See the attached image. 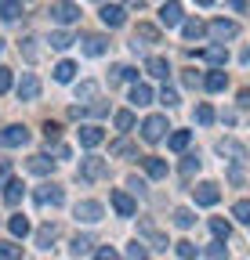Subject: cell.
<instances>
[{"label":"cell","instance_id":"obj_53","mask_svg":"<svg viewBox=\"0 0 250 260\" xmlns=\"http://www.w3.org/2000/svg\"><path fill=\"white\" fill-rule=\"evenodd\" d=\"M239 105H243V109H250V90H243V94H239Z\"/></svg>","mask_w":250,"mask_h":260},{"label":"cell","instance_id":"obj_2","mask_svg":"<svg viewBox=\"0 0 250 260\" xmlns=\"http://www.w3.org/2000/svg\"><path fill=\"white\" fill-rule=\"evenodd\" d=\"M167 116H149L145 123H142V138L152 145V141H163V134H167Z\"/></svg>","mask_w":250,"mask_h":260},{"label":"cell","instance_id":"obj_9","mask_svg":"<svg viewBox=\"0 0 250 260\" xmlns=\"http://www.w3.org/2000/svg\"><path fill=\"white\" fill-rule=\"evenodd\" d=\"M192 191H196V203H200V206H214L217 199H221V188H217L214 181H203V184H196Z\"/></svg>","mask_w":250,"mask_h":260},{"label":"cell","instance_id":"obj_14","mask_svg":"<svg viewBox=\"0 0 250 260\" xmlns=\"http://www.w3.org/2000/svg\"><path fill=\"white\" fill-rule=\"evenodd\" d=\"M109 199H113V210H116L120 217H134V210H138V206H134V199H131L127 191H120V188H116Z\"/></svg>","mask_w":250,"mask_h":260},{"label":"cell","instance_id":"obj_17","mask_svg":"<svg viewBox=\"0 0 250 260\" xmlns=\"http://www.w3.org/2000/svg\"><path fill=\"white\" fill-rule=\"evenodd\" d=\"M105 51H109V40H105V37H98V32H91V37H84V54L98 58V54H105Z\"/></svg>","mask_w":250,"mask_h":260},{"label":"cell","instance_id":"obj_43","mask_svg":"<svg viewBox=\"0 0 250 260\" xmlns=\"http://www.w3.org/2000/svg\"><path fill=\"white\" fill-rule=\"evenodd\" d=\"M131 126H134V112H127V109L116 112V130H131Z\"/></svg>","mask_w":250,"mask_h":260},{"label":"cell","instance_id":"obj_42","mask_svg":"<svg viewBox=\"0 0 250 260\" xmlns=\"http://www.w3.org/2000/svg\"><path fill=\"white\" fill-rule=\"evenodd\" d=\"M127 260H149V249H145L142 242H131V246H127Z\"/></svg>","mask_w":250,"mask_h":260},{"label":"cell","instance_id":"obj_33","mask_svg":"<svg viewBox=\"0 0 250 260\" xmlns=\"http://www.w3.org/2000/svg\"><path fill=\"white\" fill-rule=\"evenodd\" d=\"M76 40H73V32H66V29H58V32H51V47L54 51H66V47H73Z\"/></svg>","mask_w":250,"mask_h":260},{"label":"cell","instance_id":"obj_36","mask_svg":"<svg viewBox=\"0 0 250 260\" xmlns=\"http://www.w3.org/2000/svg\"><path fill=\"white\" fill-rule=\"evenodd\" d=\"M232 217H236L239 224H250V199H239V203L232 206Z\"/></svg>","mask_w":250,"mask_h":260},{"label":"cell","instance_id":"obj_56","mask_svg":"<svg viewBox=\"0 0 250 260\" xmlns=\"http://www.w3.org/2000/svg\"><path fill=\"white\" fill-rule=\"evenodd\" d=\"M246 61H250V51H246Z\"/></svg>","mask_w":250,"mask_h":260},{"label":"cell","instance_id":"obj_11","mask_svg":"<svg viewBox=\"0 0 250 260\" xmlns=\"http://www.w3.org/2000/svg\"><path fill=\"white\" fill-rule=\"evenodd\" d=\"M145 44H160V29H156V25H138L134 29V40H131V47L138 51V47H145Z\"/></svg>","mask_w":250,"mask_h":260},{"label":"cell","instance_id":"obj_15","mask_svg":"<svg viewBox=\"0 0 250 260\" xmlns=\"http://www.w3.org/2000/svg\"><path fill=\"white\" fill-rule=\"evenodd\" d=\"M145 73H149L152 80H167V76H171V61L160 58V54H152V58L145 61Z\"/></svg>","mask_w":250,"mask_h":260},{"label":"cell","instance_id":"obj_7","mask_svg":"<svg viewBox=\"0 0 250 260\" xmlns=\"http://www.w3.org/2000/svg\"><path fill=\"white\" fill-rule=\"evenodd\" d=\"M207 32H210L217 44H225V40H232L236 32H239V25H236V22H229V18H217V22H210V25H207Z\"/></svg>","mask_w":250,"mask_h":260},{"label":"cell","instance_id":"obj_47","mask_svg":"<svg viewBox=\"0 0 250 260\" xmlns=\"http://www.w3.org/2000/svg\"><path fill=\"white\" fill-rule=\"evenodd\" d=\"M95 260H120V253H116L113 246H102V249L95 253Z\"/></svg>","mask_w":250,"mask_h":260},{"label":"cell","instance_id":"obj_38","mask_svg":"<svg viewBox=\"0 0 250 260\" xmlns=\"http://www.w3.org/2000/svg\"><path fill=\"white\" fill-rule=\"evenodd\" d=\"M196 123H200V126H210V123H214V109H210L207 102L196 105Z\"/></svg>","mask_w":250,"mask_h":260},{"label":"cell","instance_id":"obj_10","mask_svg":"<svg viewBox=\"0 0 250 260\" xmlns=\"http://www.w3.org/2000/svg\"><path fill=\"white\" fill-rule=\"evenodd\" d=\"M18 98L22 102H37L40 98V80L33 73H22V83H18Z\"/></svg>","mask_w":250,"mask_h":260},{"label":"cell","instance_id":"obj_23","mask_svg":"<svg viewBox=\"0 0 250 260\" xmlns=\"http://www.w3.org/2000/svg\"><path fill=\"white\" fill-rule=\"evenodd\" d=\"M217 152H221V155H232V162H243V159H246L243 145H236L232 138H225V141H217Z\"/></svg>","mask_w":250,"mask_h":260},{"label":"cell","instance_id":"obj_22","mask_svg":"<svg viewBox=\"0 0 250 260\" xmlns=\"http://www.w3.org/2000/svg\"><path fill=\"white\" fill-rule=\"evenodd\" d=\"M203 87H207V90H214V94H217V90H225V87H229L225 69H214V73H207V76H203Z\"/></svg>","mask_w":250,"mask_h":260},{"label":"cell","instance_id":"obj_25","mask_svg":"<svg viewBox=\"0 0 250 260\" xmlns=\"http://www.w3.org/2000/svg\"><path fill=\"white\" fill-rule=\"evenodd\" d=\"M152 102V87L149 83H134L131 87V105H149Z\"/></svg>","mask_w":250,"mask_h":260},{"label":"cell","instance_id":"obj_54","mask_svg":"<svg viewBox=\"0 0 250 260\" xmlns=\"http://www.w3.org/2000/svg\"><path fill=\"white\" fill-rule=\"evenodd\" d=\"M196 4H200V8H210V4H214V0H196Z\"/></svg>","mask_w":250,"mask_h":260},{"label":"cell","instance_id":"obj_4","mask_svg":"<svg viewBox=\"0 0 250 260\" xmlns=\"http://www.w3.org/2000/svg\"><path fill=\"white\" fill-rule=\"evenodd\" d=\"M138 235H142L152 249H167V246H171V242H167V235H163L152 220H138Z\"/></svg>","mask_w":250,"mask_h":260},{"label":"cell","instance_id":"obj_51","mask_svg":"<svg viewBox=\"0 0 250 260\" xmlns=\"http://www.w3.org/2000/svg\"><path fill=\"white\" fill-rule=\"evenodd\" d=\"M225 4H229V8H232V11H239V15H243V11H246V0H225Z\"/></svg>","mask_w":250,"mask_h":260},{"label":"cell","instance_id":"obj_13","mask_svg":"<svg viewBox=\"0 0 250 260\" xmlns=\"http://www.w3.org/2000/svg\"><path fill=\"white\" fill-rule=\"evenodd\" d=\"M102 22L109 25V29H120L123 22H127V15H123V4H102Z\"/></svg>","mask_w":250,"mask_h":260},{"label":"cell","instance_id":"obj_40","mask_svg":"<svg viewBox=\"0 0 250 260\" xmlns=\"http://www.w3.org/2000/svg\"><path fill=\"white\" fill-rule=\"evenodd\" d=\"M207 260H229L225 242H210V246H207Z\"/></svg>","mask_w":250,"mask_h":260},{"label":"cell","instance_id":"obj_29","mask_svg":"<svg viewBox=\"0 0 250 260\" xmlns=\"http://www.w3.org/2000/svg\"><path fill=\"white\" fill-rule=\"evenodd\" d=\"M210 232H214V239H217V242H229L232 224H229V220H221V217H214V220H210Z\"/></svg>","mask_w":250,"mask_h":260},{"label":"cell","instance_id":"obj_26","mask_svg":"<svg viewBox=\"0 0 250 260\" xmlns=\"http://www.w3.org/2000/svg\"><path fill=\"white\" fill-rule=\"evenodd\" d=\"M22 15V0H0V18L4 22H15Z\"/></svg>","mask_w":250,"mask_h":260},{"label":"cell","instance_id":"obj_21","mask_svg":"<svg viewBox=\"0 0 250 260\" xmlns=\"http://www.w3.org/2000/svg\"><path fill=\"white\" fill-rule=\"evenodd\" d=\"M200 58L210 61V65H225V61H229V51H225V44H214V47H203Z\"/></svg>","mask_w":250,"mask_h":260},{"label":"cell","instance_id":"obj_28","mask_svg":"<svg viewBox=\"0 0 250 260\" xmlns=\"http://www.w3.org/2000/svg\"><path fill=\"white\" fill-rule=\"evenodd\" d=\"M91 246H95V239H91V235H76V239L69 242V253H73V256H87Z\"/></svg>","mask_w":250,"mask_h":260},{"label":"cell","instance_id":"obj_46","mask_svg":"<svg viewBox=\"0 0 250 260\" xmlns=\"http://www.w3.org/2000/svg\"><path fill=\"white\" fill-rule=\"evenodd\" d=\"M160 102H163L167 109H174V105H178V94H174L171 87H163V90H160Z\"/></svg>","mask_w":250,"mask_h":260},{"label":"cell","instance_id":"obj_1","mask_svg":"<svg viewBox=\"0 0 250 260\" xmlns=\"http://www.w3.org/2000/svg\"><path fill=\"white\" fill-rule=\"evenodd\" d=\"M105 174H109V162L105 159H98V155L80 159V181H102Z\"/></svg>","mask_w":250,"mask_h":260},{"label":"cell","instance_id":"obj_5","mask_svg":"<svg viewBox=\"0 0 250 260\" xmlns=\"http://www.w3.org/2000/svg\"><path fill=\"white\" fill-rule=\"evenodd\" d=\"M51 18H54L58 25H73V22L80 18V8L69 4V0H54V4H51Z\"/></svg>","mask_w":250,"mask_h":260},{"label":"cell","instance_id":"obj_12","mask_svg":"<svg viewBox=\"0 0 250 260\" xmlns=\"http://www.w3.org/2000/svg\"><path fill=\"white\" fill-rule=\"evenodd\" d=\"M181 4L178 0H167V4L160 8V25H167V29H174V25H181Z\"/></svg>","mask_w":250,"mask_h":260},{"label":"cell","instance_id":"obj_35","mask_svg":"<svg viewBox=\"0 0 250 260\" xmlns=\"http://www.w3.org/2000/svg\"><path fill=\"white\" fill-rule=\"evenodd\" d=\"M174 249H178V256H181V260H196V253H200V246H192L189 239H181V242H174Z\"/></svg>","mask_w":250,"mask_h":260},{"label":"cell","instance_id":"obj_41","mask_svg":"<svg viewBox=\"0 0 250 260\" xmlns=\"http://www.w3.org/2000/svg\"><path fill=\"white\" fill-rule=\"evenodd\" d=\"M196 170H200V155H185V159H181V174L192 177Z\"/></svg>","mask_w":250,"mask_h":260},{"label":"cell","instance_id":"obj_24","mask_svg":"<svg viewBox=\"0 0 250 260\" xmlns=\"http://www.w3.org/2000/svg\"><path fill=\"white\" fill-rule=\"evenodd\" d=\"M54 239H58V224H44L40 232H37V246H40V249H51Z\"/></svg>","mask_w":250,"mask_h":260},{"label":"cell","instance_id":"obj_31","mask_svg":"<svg viewBox=\"0 0 250 260\" xmlns=\"http://www.w3.org/2000/svg\"><path fill=\"white\" fill-rule=\"evenodd\" d=\"M95 94H98V83L95 80H84L80 87H76V102L84 105V102H95Z\"/></svg>","mask_w":250,"mask_h":260},{"label":"cell","instance_id":"obj_8","mask_svg":"<svg viewBox=\"0 0 250 260\" xmlns=\"http://www.w3.org/2000/svg\"><path fill=\"white\" fill-rule=\"evenodd\" d=\"M102 203H95V199H84V203H76V220H84V224H98L102 220Z\"/></svg>","mask_w":250,"mask_h":260},{"label":"cell","instance_id":"obj_19","mask_svg":"<svg viewBox=\"0 0 250 260\" xmlns=\"http://www.w3.org/2000/svg\"><path fill=\"white\" fill-rule=\"evenodd\" d=\"M29 174H40V177H47L51 170H54V159H47V155H29Z\"/></svg>","mask_w":250,"mask_h":260},{"label":"cell","instance_id":"obj_52","mask_svg":"<svg viewBox=\"0 0 250 260\" xmlns=\"http://www.w3.org/2000/svg\"><path fill=\"white\" fill-rule=\"evenodd\" d=\"M123 8H138V11H142V8H145V0H123Z\"/></svg>","mask_w":250,"mask_h":260},{"label":"cell","instance_id":"obj_37","mask_svg":"<svg viewBox=\"0 0 250 260\" xmlns=\"http://www.w3.org/2000/svg\"><path fill=\"white\" fill-rule=\"evenodd\" d=\"M0 260H22V246H15V242H0Z\"/></svg>","mask_w":250,"mask_h":260},{"label":"cell","instance_id":"obj_39","mask_svg":"<svg viewBox=\"0 0 250 260\" xmlns=\"http://www.w3.org/2000/svg\"><path fill=\"white\" fill-rule=\"evenodd\" d=\"M174 224H178V228H192V224H196L192 210H185V206H181V210H174Z\"/></svg>","mask_w":250,"mask_h":260},{"label":"cell","instance_id":"obj_16","mask_svg":"<svg viewBox=\"0 0 250 260\" xmlns=\"http://www.w3.org/2000/svg\"><path fill=\"white\" fill-rule=\"evenodd\" d=\"M22 195H25V184H22L18 177H8V181H4V203H8V206H18Z\"/></svg>","mask_w":250,"mask_h":260},{"label":"cell","instance_id":"obj_6","mask_svg":"<svg viewBox=\"0 0 250 260\" xmlns=\"http://www.w3.org/2000/svg\"><path fill=\"white\" fill-rule=\"evenodd\" d=\"M25 141H29V130L18 126V123H11V126L0 130V145H4V148H18V145H25Z\"/></svg>","mask_w":250,"mask_h":260},{"label":"cell","instance_id":"obj_50","mask_svg":"<svg viewBox=\"0 0 250 260\" xmlns=\"http://www.w3.org/2000/svg\"><path fill=\"white\" fill-rule=\"evenodd\" d=\"M22 44H25V47H22L25 58H29V61H37V47H33V40H22Z\"/></svg>","mask_w":250,"mask_h":260},{"label":"cell","instance_id":"obj_30","mask_svg":"<svg viewBox=\"0 0 250 260\" xmlns=\"http://www.w3.org/2000/svg\"><path fill=\"white\" fill-rule=\"evenodd\" d=\"M73 76H76V65L73 61H58L54 65V80L58 83H73Z\"/></svg>","mask_w":250,"mask_h":260},{"label":"cell","instance_id":"obj_48","mask_svg":"<svg viewBox=\"0 0 250 260\" xmlns=\"http://www.w3.org/2000/svg\"><path fill=\"white\" fill-rule=\"evenodd\" d=\"M11 177V159H4V155H0V184H4Z\"/></svg>","mask_w":250,"mask_h":260},{"label":"cell","instance_id":"obj_45","mask_svg":"<svg viewBox=\"0 0 250 260\" xmlns=\"http://www.w3.org/2000/svg\"><path fill=\"white\" fill-rule=\"evenodd\" d=\"M44 138H47V145H51V141H58V138H62V126L47 119V123H44Z\"/></svg>","mask_w":250,"mask_h":260},{"label":"cell","instance_id":"obj_20","mask_svg":"<svg viewBox=\"0 0 250 260\" xmlns=\"http://www.w3.org/2000/svg\"><path fill=\"white\" fill-rule=\"evenodd\" d=\"M142 167H145V174H149L152 181L167 177V162H163V159H156V155H145V159H142Z\"/></svg>","mask_w":250,"mask_h":260},{"label":"cell","instance_id":"obj_44","mask_svg":"<svg viewBox=\"0 0 250 260\" xmlns=\"http://www.w3.org/2000/svg\"><path fill=\"white\" fill-rule=\"evenodd\" d=\"M11 83H15L11 69H8V65H0V94H8V90H11Z\"/></svg>","mask_w":250,"mask_h":260},{"label":"cell","instance_id":"obj_27","mask_svg":"<svg viewBox=\"0 0 250 260\" xmlns=\"http://www.w3.org/2000/svg\"><path fill=\"white\" fill-rule=\"evenodd\" d=\"M189 141H192V134H189V130H174V134L167 138L171 152H185V148H189Z\"/></svg>","mask_w":250,"mask_h":260},{"label":"cell","instance_id":"obj_49","mask_svg":"<svg viewBox=\"0 0 250 260\" xmlns=\"http://www.w3.org/2000/svg\"><path fill=\"white\" fill-rule=\"evenodd\" d=\"M109 152H113V155H131V145H127V141H113Z\"/></svg>","mask_w":250,"mask_h":260},{"label":"cell","instance_id":"obj_55","mask_svg":"<svg viewBox=\"0 0 250 260\" xmlns=\"http://www.w3.org/2000/svg\"><path fill=\"white\" fill-rule=\"evenodd\" d=\"M0 51H4V40H0Z\"/></svg>","mask_w":250,"mask_h":260},{"label":"cell","instance_id":"obj_32","mask_svg":"<svg viewBox=\"0 0 250 260\" xmlns=\"http://www.w3.org/2000/svg\"><path fill=\"white\" fill-rule=\"evenodd\" d=\"M181 32H185V40H200L203 32H207V25H203L200 18H189V22L181 25Z\"/></svg>","mask_w":250,"mask_h":260},{"label":"cell","instance_id":"obj_18","mask_svg":"<svg viewBox=\"0 0 250 260\" xmlns=\"http://www.w3.org/2000/svg\"><path fill=\"white\" fill-rule=\"evenodd\" d=\"M102 141H105L102 126H80V145H84V148H98Z\"/></svg>","mask_w":250,"mask_h":260},{"label":"cell","instance_id":"obj_3","mask_svg":"<svg viewBox=\"0 0 250 260\" xmlns=\"http://www.w3.org/2000/svg\"><path fill=\"white\" fill-rule=\"evenodd\" d=\"M33 199H37V206H62L66 203V191H62L58 184H40L33 191Z\"/></svg>","mask_w":250,"mask_h":260},{"label":"cell","instance_id":"obj_34","mask_svg":"<svg viewBox=\"0 0 250 260\" xmlns=\"http://www.w3.org/2000/svg\"><path fill=\"white\" fill-rule=\"evenodd\" d=\"M8 228H11V235H15V239H25V235H29V220H25L22 213H18V217H11V220H8Z\"/></svg>","mask_w":250,"mask_h":260}]
</instances>
